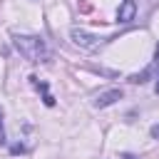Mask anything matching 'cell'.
<instances>
[{"mask_svg":"<svg viewBox=\"0 0 159 159\" xmlns=\"http://www.w3.org/2000/svg\"><path fill=\"white\" fill-rule=\"evenodd\" d=\"M152 137H154V139H159V124H154V127H152Z\"/></svg>","mask_w":159,"mask_h":159,"instance_id":"52a82bcc","label":"cell"},{"mask_svg":"<svg viewBox=\"0 0 159 159\" xmlns=\"http://www.w3.org/2000/svg\"><path fill=\"white\" fill-rule=\"evenodd\" d=\"M117 99H122V89H107V92L97 94L94 107H109V104H114Z\"/></svg>","mask_w":159,"mask_h":159,"instance_id":"277c9868","label":"cell"},{"mask_svg":"<svg viewBox=\"0 0 159 159\" xmlns=\"http://www.w3.org/2000/svg\"><path fill=\"white\" fill-rule=\"evenodd\" d=\"M154 60H157V65H159V45H157V52H154Z\"/></svg>","mask_w":159,"mask_h":159,"instance_id":"ba28073f","label":"cell"},{"mask_svg":"<svg viewBox=\"0 0 159 159\" xmlns=\"http://www.w3.org/2000/svg\"><path fill=\"white\" fill-rule=\"evenodd\" d=\"M124 159H134V157H129V154H127V157H124Z\"/></svg>","mask_w":159,"mask_h":159,"instance_id":"30bf717a","label":"cell"},{"mask_svg":"<svg viewBox=\"0 0 159 159\" xmlns=\"http://www.w3.org/2000/svg\"><path fill=\"white\" fill-rule=\"evenodd\" d=\"M30 82H32V87H35L37 92H42V99H45V104H47V107H52V104H55V97L47 92V82H40L37 77H30Z\"/></svg>","mask_w":159,"mask_h":159,"instance_id":"5b68a950","label":"cell"},{"mask_svg":"<svg viewBox=\"0 0 159 159\" xmlns=\"http://www.w3.org/2000/svg\"><path fill=\"white\" fill-rule=\"evenodd\" d=\"M134 15H137V2L134 0H124L119 5V10H117V20L119 22H132Z\"/></svg>","mask_w":159,"mask_h":159,"instance_id":"3957f363","label":"cell"},{"mask_svg":"<svg viewBox=\"0 0 159 159\" xmlns=\"http://www.w3.org/2000/svg\"><path fill=\"white\" fill-rule=\"evenodd\" d=\"M5 142V127H2V109H0V144Z\"/></svg>","mask_w":159,"mask_h":159,"instance_id":"8992f818","label":"cell"},{"mask_svg":"<svg viewBox=\"0 0 159 159\" xmlns=\"http://www.w3.org/2000/svg\"><path fill=\"white\" fill-rule=\"evenodd\" d=\"M70 37H72V42H75L80 50H87V52L99 50V45L104 42V37H97V35L82 30V27H72V30H70Z\"/></svg>","mask_w":159,"mask_h":159,"instance_id":"7a4b0ae2","label":"cell"},{"mask_svg":"<svg viewBox=\"0 0 159 159\" xmlns=\"http://www.w3.org/2000/svg\"><path fill=\"white\" fill-rule=\"evenodd\" d=\"M12 45L27 62H50L52 57V50L37 35H12Z\"/></svg>","mask_w":159,"mask_h":159,"instance_id":"6da1fadb","label":"cell"},{"mask_svg":"<svg viewBox=\"0 0 159 159\" xmlns=\"http://www.w3.org/2000/svg\"><path fill=\"white\" fill-rule=\"evenodd\" d=\"M154 89H157V94H159V80H157V87H154Z\"/></svg>","mask_w":159,"mask_h":159,"instance_id":"9c48e42d","label":"cell"}]
</instances>
